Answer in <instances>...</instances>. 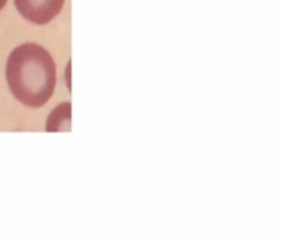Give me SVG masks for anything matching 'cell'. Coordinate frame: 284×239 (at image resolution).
Instances as JSON below:
<instances>
[{
    "mask_svg": "<svg viewBox=\"0 0 284 239\" xmlns=\"http://www.w3.org/2000/svg\"><path fill=\"white\" fill-rule=\"evenodd\" d=\"M5 4H7V0H0V10L5 7Z\"/></svg>",
    "mask_w": 284,
    "mask_h": 239,
    "instance_id": "3",
    "label": "cell"
},
{
    "mask_svg": "<svg viewBox=\"0 0 284 239\" xmlns=\"http://www.w3.org/2000/svg\"><path fill=\"white\" fill-rule=\"evenodd\" d=\"M65 0H15V7L23 18L37 25H45L60 14Z\"/></svg>",
    "mask_w": 284,
    "mask_h": 239,
    "instance_id": "2",
    "label": "cell"
},
{
    "mask_svg": "<svg viewBox=\"0 0 284 239\" xmlns=\"http://www.w3.org/2000/svg\"><path fill=\"white\" fill-rule=\"evenodd\" d=\"M5 73L10 92L30 108L43 107L51 98L57 85L54 58L37 43H23L12 51Z\"/></svg>",
    "mask_w": 284,
    "mask_h": 239,
    "instance_id": "1",
    "label": "cell"
}]
</instances>
